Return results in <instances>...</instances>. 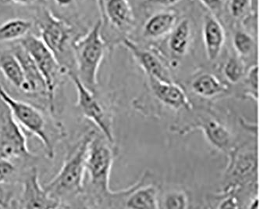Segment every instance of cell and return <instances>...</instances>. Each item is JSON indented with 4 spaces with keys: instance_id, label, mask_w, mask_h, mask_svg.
<instances>
[{
    "instance_id": "1",
    "label": "cell",
    "mask_w": 260,
    "mask_h": 209,
    "mask_svg": "<svg viewBox=\"0 0 260 209\" xmlns=\"http://www.w3.org/2000/svg\"><path fill=\"white\" fill-rule=\"evenodd\" d=\"M95 134L94 131L88 132L71 148L58 173L44 187L51 197L61 203L62 207H66L65 204L84 192L87 154Z\"/></svg>"
},
{
    "instance_id": "17",
    "label": "cell",
    "mask_w": 260,
    "mask_h": 209,
    "mask_svg": "<svg viewBox=\"0 0 260 209\" xmlns=\"http://www.w3.org/2000/svg\"><path fill=\"white\" fill-rule=\"evenodd\" d=\"M178 21V14L172 11H162L151 15L143 26L144 37L157 39L169 35Z\"/></svg>"
},
{
    "instance_id": "4",
    "label": "cell",
    "mask_w": 260,
    "mask_h": 209,
    "mask_svg": "<svg viewBox=\"0 0 260 209\" xmlns=\"http://www.w3.org/2000/svg\"><path fill=\"white\" fill-rule=\"evenodd\" d=\"M20 43L32 58L43 77L47 91L49 111L55 115L56 91L63 83V78L68 76L69 70L60 65L53 52L38 36L27 35L20 40Z\"/></svg>"
},
{
    "instance_id": "2",
    "label": "cell",
    "mask_w": 260,
    "mask_h": 209,
    "mask_svg": "<svg viewBox=\"0 0 260 209\" xmlns=\"http://www.w3.org/2000/svg\"><path fill=\"white\" fill-rule=\"evenodd\" d=\"M0 101L8 107L10 113L20 127L39 139L46 156L53 159L58 142L65 136L64 129L59 122L52 121L40 109L32 104L14 98L0 85Z\"/></svg>"
},
{
    "instance_id": "18",
    "label": "cell",
    "mask_w": 260,
    "mask_h": 209,
    "mask_svg": "<svg viewBox=\"0 0 260 209\" xmlns=\"http://www.w3.org/2000/svg\"><path fill=\"white\" fill-rule=\"evenodd\" d=\"M168 47L171 55L180 58L188 53L192 42L193 29L190 20L184 18L174 26L170 33Z\"/></svg>"
},
{
    "instance_id": "31",
    "label": "cell",
    "mask_w": 260,
    "mask_h": 209,
    "mask_svg": "<svg viewBox=\"0 0 260 209\" xmlns=\"http://www.w3.org/2000/svg\"><path fill=\"white\" fill-rule=\"evenodd\" d=\"M218 207L219 208H237L239 207V205H238V201L235 196L228 195L223 199Z\"/></svg>"
},
{
    "instance_id": "22",
    "label": "cell",
    "mask_w": 260,
    "mask_h": 209,
    "mask_svg": "<svg viewBox=\"0 0 260 209\" xmlns=\"http://www.w3.org/2000/svg\"><path fill=\"white\" fill-rule=\"evenodd\" d=\"M32 22L23 18L10 19L0 24V43L21 40L30 33Z\"/></svg>"
},
{
    "instance_id": "9",
    "label": "cell",
    "mask_w": 260,
    "mask_h": 209,
    "mask_svg": "<svg viewBox=\"0 0 260 209\" xmlns=\"http://www.w3.org/2000/svg\"><path fill=\"white\" fill-rule=\"evenodd\" d=\"M18 207L21 208H59L62 204L51 197L39 183V172L36 167L26 172L23 181L22 192L19 200Z\"/></svg>"
},
{
    "instance_id": "12",
    "label": "cell",
    "mask_w": 260,
    "mask_h": 209,
    "mask_svg": "<svg viewBox=\"0 0 260 209\" xmlns=\"http://www.w3.org/2000/svg\"><path fill=\"white\" fill-rule=\"evenodd\" d=\"M11 51L19 59L24 71L25 78V89L24 94L25 95L34 97L42 96L47 101L46 83L32 58L30 57L27 50L20 43L15 45L11 49Z\"/></svg>"
},
{
    "instance_id": "13",
    "label": "cell",
    "mask_w": 260,
    "mask_h": 209,
    "mask_svg": "<svg viewBox=\"0 0 260 209\" xmlns=\"http://www.w3.org/2000/svg\"><path fill=\"white\" fill-rule=\"evenodd\" d=\"M194 129H201L206 139L213 146L223 152L230 150L232 145V134L228 128L220 121L212 117L199 119L196 124L192 123L184 128L181 133H187Z\"/></svg>"
},
{
    "instance_id": "23",
    "label": "cell",
    "mask_w": 260,
    "mask_h": 209,
    "mask_svg": "<svg viewBox=\"0 0 260 209\" xmlns=\"http://www.w3.org/2000/svg\"><path fill=\"white\" fill-rule=\"evenodd\" d=\"M233 46L239 56L247 57L254 51L255 43L249 33L243 30H238L234 34Z\"/></svg>"
},
{
    "instance_id": "7",
    "label": "cell",
    "mask_w": 260,
    "mask_h": 209,
    "mask_svg": "<svg viewBox=\"0 0 260 209\" xmlns=\"http://www.w3.org/2000/svg\"><path fill=\"white\" fill-rule=\"evenodd\" d=\"M68 77L71 78L76 88L78 94L76 107L78 111L97 126L110 143H113L114 137L111 115L107 111L104 103L99 98L96 91L91 92L83 85L74 70L68 71Z\"/></svg>"
},
{
    "instance_id": "27",
    "label": "cell",
    "mask_w": 260,
    "mask_h": 209,
    "mask_svg": "<svg viewBox=\"0 0 260 209\" xmlns=\"http://www.w3.org/2000/svg\"><path fill=\"white\" fill-rule=\"evenodd\" d=\"M245 84L248 88V94L256 100L258 98V67L253 65L245 74Z\"/></svg>"
},
{
    "instance_id": "30",
    "label": "cell",
    "mask_w": 260,
    "mask_h": 209,
    "mask_svg": "<svg viewBox=\"0 0 260 209\" xmlns=\"http://www.w3.org/2000/svg\"><path fill=\"white\" fill-rule=\"evenodd\" d=\"M181 0H142V5L145 7H171Z\"/></svg>"
},
{
    "instance_id": "5",
    "label": "cell",
    "mask_w": 260,
    "mask_h": 209,
    "mask_svg": "<svg viewBox=\"0 0 260 209\" xmlns=\"http://www.w3.org/2000/svg\"><path fill=\"white\" fill-rule=\"evenodd\" d=\"M112 143H107V139L96 137L94 135L87 154L85 173L89 178L91 193L101 201L106 197H116L117 192H112L109 187L110 172L113 163Z\"/></svg>"
},
{
    "instance_id": "32",
    "label": "cell",
    "mask_w": 260,
    "mask_h": 209,
    "mask_svg": "<svg viewBox=\"0 0 260 209\" xmlns=\"http://www.w3.org/2000/svg\"><path fill=\"white\" fill-rule=\"evenodd\" d=\"M10 204H12L10 201V195L4 191V189L0 187V207L7 208L10 207Z\"/></svg>"
},
{
    "instance_id": "20",
    "label": "cell",
    "mask_w": 260,
    "mask_h": 209,
    "mask_svg": "<svg viewBox=\"0 0 260 209\" xmlns=\"http://www.w3.org/2000/svg\"><path fill=\"white\" fill-rule=\"evenodd\" d=\"M231 154V161L228 173L240 181L255 173L257 168L256 152H233Z\"/></svg>"
},
{
    "instance_id": "3",
    "label": "cell",
    "mask_w": 260,
    "mask_h": 209,
    "mask_svg": "<svg viewBox=\"0 0 260 209\" xmlns=\"http://www.w3.org/2000/svg\"><path fill=\"white\" fill-rule=\"evenodd\" d=\"M75 72L83 85L95 92L98 72L105 54L106 43L102 35V21H97L86 34L76 38L71 43Z\"/></svg>"
},
{
    "instance_id": "10",
    "label": "cell",
    "mask_w": 260,
    "mask_h": 209,
    "mask_svg": "<svg viewBox=\"0 0 260 209\" xmlns=\"http://www.w3.org/2000/svg\"><path fill=\"white\" fill-rule=\"evenodd\" d=\"M122 43L132 53L149 78H154L160 82H174L168 68L158 57L157 55L149 49H144L131 39L125 38L123 39Z\"/></svg>"
},
{
    "instance_id": "34",
    "label": "cell",
    "mask_w": 260,
    "mask_h": 209,
    "mask_svg": "<svg viewBox=\"0 0 260 209\" xmlns=\"http://www.w3.org/2000/svg\"><path fill=\"white\" fill-rule=\"evenodd\" d=\"M54 1L59 7H68L72 4L74 0H54Z\"/></svg>"
},
{
    "instance_id": "11",
    "label": "cell",
    "mask_w": 260,
    "mask_h": 209,
    "mask_svg": "<svg viewBox=\"0 0 260 209\" xmlns=\"http://www.w3.org/2000/svg\"><path fill=\"white\" fill-rule=\"evenodd\" d=\"M103 20L122 33L129 31L135 23L133 11L127 0H97Z\"/></svg>"
},
{
    "instance_id": "21",
    "label": "cell",
    "mask_w": 260,
    "mask_h": 209,
    "mask_svg": "<svg viewBox=\"0 0 260 209\" xmlns=\"http://www.w3.org/2000/svg\"><path fill=\"white\" fill-rule=\"evenodd\" d=\"M193 92L199 97L213 98L228 91V86L211 73L198 75L191 84Z\"/></svg>"
},
{
    "instance_id": "25",
    "label": "cell",
    "mask_w": 260,
    "mask_h": 209,
    "mask_svg": "<svg viewBox=\"0 0 260 209\" xmlns=\"http://www.w3.org/2000/svg\"><path fill=\"white\" fill-rule=\"evenodd\" d=\"M225 77L232 83H238L245 75L243 64L235 57L228 59L223 68Z\"/></svg>"
},
{
    "instance_id": "28",
    "label": "cell",
    "mask_w": 260,
    "mask_h": 209,
    "mask_svg": "<svg viewBox=\"0 0 260 209\" xmlns=\"http://www.w3.org/2000/svg\"><path fill=\"white\" fill-rule=\"evenodd\" d=\"M16 171L15 165L12 161L0 160V186L8 182Z\"/></svg>"
},
{
    "instance_id": "24",
    "label": "cell",
    "mask_w": 260,
    "mask_h": 209,
    "mask_svg": "<svg viewBox=\"0 0 260 209\" xmlns=\"http://www.w3.org/2000/svg\"><path fill=\"white\" fill-rule=\"evenodd\" d=\"M167 209H184L188 207V197L183 191H171L164 195L159 204Z\"/></svg>"
},
{
    "instance_id": "33",
    "label": "cell",
    "mask_w": 260,
    "mask_h": 209,
    "mask_svg": "<svg viewBox=\"0 0 260 209\" xmlns=\"http://www.w3.org/2000/svg\"><path fill=\"white\" fill-rule=\"evenodd\" d=\"M8 1L15 4H18V5L27 6L34 4L37 0H8Z\"/></svg>"
},
{
    "instance_id": "15",
    "label": "cell",
    "mask_w": 260,
    "mask_h": 209,
    "mask_svg": "<svg viewBox=\"0 0 260 209\" xmlns=\"http://www.w3.org/2000/svg\"><path fill=\"white\" fill-rule=\"evenodd\" d=\"M148 173L132 186V191L125 197L127 208H159V190L153 184H145Z\"/></svg>"
},
{
    "instance_id": "26",
    "label": "cell",
    "mask_w": 260,
    "mask_h": 209,
    "mask_svg": "<svg viewBox=\"0 0 260 209\" xmlns=\"http://www.w3.org/2000/svg\"><path fill=\"white\" fill-rule=\"evenodd\" d=\"M252 0H226L228 12L235 20L245 18L250 12Z\"/></svg>"
},
{
    "instance_id": "8",
    "label": "cell",
    "mask_w": 260,
    "mask_h": 209,
    "mask_svg": "<svg viewBox=\"0 0 260 209\" xmlns=\"http://www.w3.org/2000/svg\"><path fill=\"white\" fill-rule=\"evenodd\" d=\"M7 109L0 117V160H34L22 129Z\"/></svg>"
},
{
    "instance_id": "6",
    "label": "cell",
    "mask_w": 260,
    "mask_h": 209,
    "mask_svg": "<svg viewBox=\"0 0 260 209\" xmlns=\"http://www.w3.org/2000/svg\"><path fill=\"white\" fill-rule=\"evenodd\" d=\"M37 26L39 38L53 52L60 65L71 70L66 53L74 33L73 26L46 9L39 15Z\"/></svg>"
},
{
    "instance_id": "14",
    "label": "cell",
    "mask_w": 260,
    "mask_h": 209,
    "mask_svg": "<svg viewBox=\"0 0 260 209\" xmlns=\"http://www.w3.org/2000/svg\"><path fill=\"white\" fill-rule=\"evenodd\" d=\"M149 78L151 89L159 102L175 110L191 111L192 106L184 89L174 82H160Z\"/></svg>"
},
{
    "instance_id": "19",
    "label": "cell",
    "mask_w": 260,
    "mask_h": 209,
    "mask_svg": "<svg viewBox=\"0 0 260 209\" xmlns=\"http://www.w3.org/2000/svg\"><path fill=\"white\" fill-rule=\"evenodd\" d=\"M0 72L16 89L24 93L25 78L19 59L10 50L0 53Z\"/></svg>"
},
{
    "instance_id": "16",
    "label": "cell",
    "mask_w": 260,
    "mask_h": 209,
    "mask_svg": "<svg viewBox=\"0 0 260 209\" xmlns=\"http://www.w3.org/2000/svg\"><path fill=\"white\" fill-rule=\"evenodd\" d=\"M203 37L208 59L214 62L219 57L224 46V29L216 16L206 14L203 20Z\"/></svg>"
},
{
    "instance_id": "29",
    "label": "cell",
    "mask_w": 260,
    "mask_h": 209,
    "mask_svg": "<svg viewBox=\"0 0 260 209\" xmlns=\"http://www.w3.org/2000/svg\"><path fill=\"white\" fill-rule=\"evenodd\" d=\"M208 11H210L212 14L216 16V14L220 13L223 8L225 0H199Z\"/></svg>"
}]
</instances>
